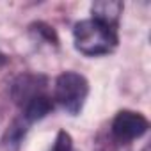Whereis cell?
Wrapping results in <instances>:
<instances>
[{
  "label": "cell",
  "instance_id": "6da1fadb",
  "mask_svg": "<svg viewBox=\"0 0 151 151\" xmlns=\"http://www.w3.org/2000/svg\"><path fill=\"white\" fill-rule=\"evenodd\" d=\"M119 23H112L96 16L82 20L73 27V45L82 55L100 57L116 52L119 45Z\"/></svg>",
  "mask_w": 151,
  "mask_h": 151
},
{
  "label": "cell",
  "instance_id": "7a4b0ae2",
  "mask_svg": "<svg viewBox=\"0 0 151 151\" xmlns=\"http://www.w3.org/2000/svg\"><path fill=\"white\" fill-rule=\"evenodd\" d=\"M89 96V82L77 71H64L53 84V103L69 116H78Z\"/></svg>",
  "mask_w": 151,
  "mask_h": 151
},
{
  "label": "cell",
  "instance_id": "3957f363",
  "mask_svg": "<svg viewBox=\"0 0 151 151\" xmlns=\"http://www.w3.org/2000/svg\"><path fill=\"white\" fill-rule=\"evenodd\" d=\"M149 128V121L144 114L135 110H119L110 123V139L117 146H128L135 139H140Z\"/></svg>",
  "mask_w": 151,
  "mask_h": 151
},
{
  "label": "cell",
  "instance_id": "277c9868",
  "mask_svg": "<svg viewBox=\"0 0 151 151\" xmlns=\"http://www.w3.org/2000/svg\"><path fill=\"white\" fill-rule=\"evenodd\" d=\"M48 93V78L39 73H22L11 84V100L22 109L34 98Z\"/></svg>",
  "mask_w": 151,
  "mask_h": 151
},
{
  "label": "cell",
  "instance_id": "5b68a950",
  "mask_svg": "<svg viewBox=\"0 0 151 151\" xmlns=\"http://www.w3.org/2000/svg\"><path fill=\"white\" fill-rule=\"evenodd\" d=\"M29 128H30V124L22 116L14 117L13 123L7 126L4 137H2L4 147L7 151H18L20 146H22V142H23V139H25V135H27V132H29Z\"/></svg>",
  "mask_w": 151,
  "mask_h": 151
},
{
  "label": "cell",
  "instance_id": "8992f818",
  "mask_svg": "<svg viewBox=\"0 0 151 151\" xmlns=\"http://www.w3.org/2000/svg\"><path fill=\"white\" fill-rule=\"evenodd\" d=\"M123 2H116V0H101V2H94L91 6V16L112 22V23H119V18L123 14Z\"/></svg>",
  "mask_w": 151,
  "mask_h": 151
},
{
  "label": "cell",
  "instance_id": "52a82bcc",
  "mask_svg": "<svg viewBox=\"0 0 151 151\" xmlns=\"http://www.w3.org/2000/svg\"><path fill=\"white\" fill-rule=\"evenodd\" d=\"M29 32H30L37 41H43V43H46V45H53V46L59 45V37H57L55 30H53L50 25L43 23V22H36V23H32V25L29 27Z\"/></svg>",
  "mask_w": 151,
  "mask_h": 151
},
{
  "label": "cell",
  "instance_id": "ba28073f",
  "mask_svg": "<svg viewBox=\"0 0 151 151\" xmlns=\"http://www.w3.org/2000/svg\"><path fill=\"white\" fill-rule=\"evenodd\" d=\"M50 151H73V139L66 130H59Z\"/></svg>",
  "mask_w": 151,
  "mask_h": 151
},
{
  "label": "cell",
  "instance_id": "9c48e42d",
  "mask_svg": "<svg viewBox=\"0 0 151 151\" xmlns=\"http://www.w3.org/2000/svg\"><path fill=\"white\" fill-rule=\"evenodd\" d=\"M7 62H9V57H7V55L2 52V50H0V68H2V66H6Z\"/></svg>",
  "mask_w": 151,
  "mask_h": 151
}]
</instances>
